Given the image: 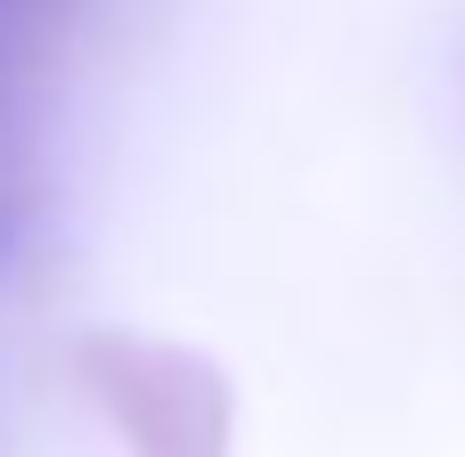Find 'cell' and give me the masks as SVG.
Returning a JSON list of instances; mask_svg holds the SVG:
<instances>
[{"label":"cell","mask_w":465,"mask_h":457,"mask_svg":"<svg viewBox=\"0 0 465 457\" xmlns=\"http://www.w3.org/2000/svg\"><path fill=\"white\" fill-rule=\"evenodd\" d=\"M90 401L114 417V433L131 457H229V376L180 343H147V335H90L74 352Z\"/></svg>","instance_id":"6da1fadb"}]
</instances>
